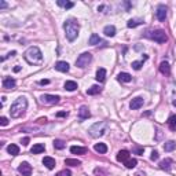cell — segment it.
Listing matches in <instances>:
<instances>
[{
    "label": "cell",
    "mask_w": 176,
    "mask_h": 176,
    "mask_svg": "<svg viewBox=\"0 0 176 176\" xmlns=\"http://www.w3.org/2000/svg\"><path fill=\"white\" fill-rule=\"evenodd\" d=\"M136 176H142V175H140V174H138V175H136Z\"/></svg>",
    "instance_id": "cell-47"
},
{
    "label": "cell",
    "mask_w": 176,
    "mask_h": 176,
    "mask_svg": "<svg viewBox=\"0 0 176 176\" xmlns=\"http://www.w3.org/2000/svg\"><path fill=\"white\" fill-rule=\"evenodd\" d=\"M56 176H72V172L69 171V169H63V171H59Z\"/></svg>",
    "instance_id": "cell-36"
},
{
    "label": "cell",
    "mask_w": 176,
    "mask_h": 176,
    "mask_svg": "<svg viewBox=\"0 0 176 176\" xmlns=\"http://www.w3.org/2000/svg\"><path fill=\"white\" fill-rule=\"evenodd\" d=\"M70 153L72 154H85L87 149L85 147H80V146H72L70 147Z\"/></svg>",
    "instance_id": "cell-20"
},
{
    "label": "cell",
    "mask_w": 176,
    "mask_h": 176,
    "mask_svg": "<svg viewBox=\"0 0 176 176\" xmlns=\"http://www.w3.org/2000/svg\"><path fill=\"white\" fill-rule=\"evenodd\" d=\"M20 70H21V66H15L14 68V72H20Z\"/></svg>",
    "instance_id": "cell-45"
},
{
    "label": "cell",
    "mask_w": 176,
    "mask_h": 176,
    "mask_svg": "<svg viewBox=\"0 0 176 176\" xmlns=\"http://www.w3.org/2000/svg\"><path fill=\"white\" fill-rule=\"evenodd\" d=\"M15 80L12 79V77H4L3 79V87H4L6 89H12L15 87Z\"/></svg>",
    "instance_id": "cell-13"
},
{
    "label": "cell",
    "mask_w": 176,
    "mask_h": 176,
    "mask_svg": "<svg viewBox=\"0 0 176 176\" xmlns=\"http://www.w3.org/2000/svg\"><path fill=\"white\" fill-rule=\"evenodd\" d=\"M97 81H99V83H103L105 80H106V69H103V68H101L97 72Z\"/></svg>",
    "instance_id": "cell-19"
},
{
    "label": "cell",
    "mask_w": 176,
    "mask_h": 176,
    "mask_svg": "<svg viewBox=\"0 0 176 176\" xmlns=\"http://www.w3.org/2000/svg\"><path fill=\"white\" fill-rule=\"evenodd\" d=\"M65 164L70 165V166H79V165H81V161L80 160H74V158H66Z\"/></svg>",
    "instance_id": "cell-31"
},
{
    "label": "cell",
    "mask_w": 176,
    "mask_h": 176,
    "mask_svg": "<svg viewBox=\"0 0 176 176\" xmlns=\"http://www.w3.org/2000/svg\"><path fill=\"white\" fill-rule=\"evenodd\" d=\"M92 61V55L89 52H83L81 55L79 56L77 59H76V66L77 68H81V69H84V68H87L88 66V63Z\"/></svg>",
    "instance_id": "cell-6"
},
{
    "label": "cell",
    "mask_w": 176,
    "mask_h": 176,
    "mask_svg": "<svg viewBox=\"0 0 176 176\" xmlns=\"http://www.w3.org/2000/svg\"><path fill=\"white\" fill-rule=\"evenodd\" d=\"M21 143H22L24 146H28V143H29V138H24V139L21 140Z\"/></svg>",
    "instance_id": "cell-41"
},
{
    "label": "cell",
    "mask_w": 176,
    "mask_h": 176,
    "mask_svg": "<svg viewBox=\"0 0 176 176\" xmlns=\"http://www.w3.org/2000/svg\"><path fill=\"white\" fill-rule=\"evenodd\" d=\"M143 103H145V101H143V98L136 97V98H133L132 101H131L129 107L132 109V110H138V109H140V107L143 106Z\"/></svg>",
    "instance_id": "cell-9"
},
{
    "label": "cell",
    "mask_w": 176,
    "mask_h": 176,
    "mask_svg": "<svg viewBox=\"0 0 176 176\" xmlns=\"http://www.w3.org/2000/svg\"><path fill=\"white\" fill-rule=\"evenodd\" d=\"M175 147H176V143L174 140H169V142H166L164 145V150L165 151H172V150H175Z\"/></svg>",
    "instance_id": "cell-32"
},
{
    "label": "cell",
    "mask_w": 176,
    "mask_h": 176,
    "mask_svg": "<svg viewBox=\"0 0 176 176\" xmlns=\"http://www.w3.org/2000/svg\"><path fill=\"white\" fill-rule=\"evenodd\" d=\"M168 125L171 128V131H176V114H172L168 118Z\"/></svg>",
    "instance_id": "cell-30"
},
{
    "label": "cell",
    "mask_w": 176,
    "mask_h": 176,
    "mask_svg": "<svg viewBox=\"0 0 176 176\" xmlns=\"http://www.w3.org/2000/svg\"><path fill=\"white\" fill-rule=\"evenodd\" d=\"M142 66H143V62H142V61H133V62H132V68L135 69V70H139L140 68H142Z\"/></svg>",
    "instance_id": "cell-35"
},
{
    "label": "cell",
    "mask_w": 176,
    "mask_h": 176,
    "mask_svg": "<svg viewBox=\"0 0 176 176\" xmlns=\"http://www.w3.org/2000/svg\"><path fill=\"white\" fill-rule=\"evenodd\" d=\"M103 33L106 34L107 37H113L114 34H116V28H114L113 25H107V26L103 29Z\"/></svg>",
    "instance_id": "cell-22"
},
{
    "label": "cell",
    "mask_w": 176,
    "mask_h": 176,
    "mask_svg": "<svg viewBox=\"0 0 176 176\" xmlns=\"http://www.w3.org/2000/svg\"><path fill=\"white\" fill-rule=\"evenodd\" d=\"M65 89L66 91H76V89H77V83L76 81H66L65 83Z\"/></svg>",
    "instance_id": "cell-28"
},
{
    "label": "cell",
    "mask_w": 176,
    "mask_h": 176,
    "mask_svg": "<svg viewBox=\"0 0 176 176\" xmlns=\"http://www.w3.org/2000/svg\"><path fill=\"white\" fill-rule=\"evenodd\" d=\"M18 172L24 176H30L32 174V166L28 164V162H21L20 166H18Z\"/></svg>",
    "instance_id": "cell-8"
},
{
    "label": "cell",
    "mask_w": 176,
    "mask_h": 176,
    "mask_svg": "<svg viewBox=\"0 0 176 176\" xmlns=\"http://www.w3.org/2000/svg\"><path fill=\"white\" fill-rule=\"evenodd\" d=\"M25 59L30 65H40L43 62V54L37 47H29L24 54Z\"/></svg>",
    "instance_id": "cell-3"
},
{
    "label": "cell",
    "mask_w": 176,
    "mask_h": 176,
    "mask_svg": "<svg viewBox=\"0 0 176 176\" xmlns=\"http://www.w3.org/2000/svg\"><path fill=\"white\" fill-rule=\"evenodd\" d=\"M65 142L63 140H61V139H55L54 140V147L55 149H58V150H62V149H65Z\"/></svg>",
    "instance_id": "cell-33"
},
{
    "label": "cell",
    "mask_w": 176,
    "mask_h": 176,
    "mask_svg": "<svg viewBox=\"0 0 176 176\" xmlns=\"http://www.w3.org/2000/svg\"><path fill=\"white\" fill-rule=\"evenodd\" d=\"M44 145H41V143H37V145H33V147L30 149V153L32 154H40V153L44 151Z\"/></svg>",
    "instance_id": "cell-21"
},
{
    "label": "cell",
    "mask_w": 176,
    "mask_h": 176,
    "mask_svg": "<svg viewBox=\"0 0 176 176\" xmlns=\"http://www.w3.org/2000/svg\"><path fill=\"white\" fill-rule=\"evenodd\" d=\"M156 15H157V18H158V21H165V18H166V7L165 6H158L157 7V11H156Z\"/></svg>",
    "instance_id": "cell-10"
},
{
    "label": "cell",
    "mask_w": 176,
    "mask_h": 176,
    "mask_svg": "<svg viewBox=\"0 0 176 176\" xmlns=\"http://www.w3.org/2000/svg\"><path fill=\"white\" fill-rule=\"evenodd\" d=\"M172 164H174V160H172V158H165L164 161L160 162V168L164 169V171H169Z\"/></svg>",
    "instance_id": "cell-16"
},
{
    "label": "cell",
    "mask_w": 176,
    "mask_h": 176,
    "mask_svg": "<svg viewBox=\"0 0 176 176\" xmlns=\"http://www.w3.org/2000/svg\"><path fill=\"white\" fill-rule=\"evenodd\" d=\"M48 83H50L48 80H41V81H40V84H41V85H44V84H48Z\"/></svg>",
    "instance_id": "cell-44"
},
{
    "label": "cell",
    "mask_w": 176,
    "mask_h": 176,
    "mask_svg": "<svg viewBox=\"0 0 176 176\" xmlns=\"http://www.w3.org/2000/svg\"><path fill=\"white\" fill-rule=\"evenodd\" d=\"M95 151L97 153H101V154H105V153L107 151V146L105 145V143H97V145L94 146Z\"/></svg>",
    "instance_id": "cell-24"
},
{
    "label": "cell",
    "mask_w": 176,
    "mask_h": 176,
    "mask_svg": "<svg viewBox=\"0 0 176 176\" xmlns=\"http://www.w3.org/2000/svg\"><path fill=\"white\" fill-rule=\"evenodd\" d=\"M7 7V3L6 2H0V8H6Z\"/></svg>",
    "instance_id": "cell-42"
},
{
    "label": "cell",
    "mask_w": 176,
    "mask_h": 176,
    "mask_svg": "<svg viewBox=\"0 0 176 176\" xmlns=\"http://www.w3.org/2000/svg\"><path fill=\"white\" fill-rule=\"evenodd\" d=\"M59 97L58 95H50V94H44L41 95V102L44 105H55L59 102Z\"/></svg>",
    "instance_id": "cell-7"
},
{
    "label": "cell",
    "mask_w": 176,
    "mask_h": 176,
    "mask_svg": "<svg viewBox=\"0 0 176 176\" xmlns=\"http://www.w3.org/2000/svg\"><path fill=\"white\" fill-rule=\"evenodd\" d=\"M28 107V101L25 97H20L14 103L11 105V109H10V114L12 118H20L25 114V110Z\"/></svg>",
    "instance_id": "cell-1"
},
{
    "label": "cell",
    "mask_w": 176,
    "mask_h": 176,
    "mask_svg": "<svg viewBox=\"0 0 176 176\" xmlns=\"http://www.w3.org/2000/svg\"><path fill=\"white\" fill-rule=\"evenodd\" d=\"M55 69L58 70V72L66 73V72H69V63H68V62H65V61H59V62H56Z\"/></svg>",
    "instance_id": "cell-14"
},
{
    "label": "cell",
    "mask_w": 176,
    "mask_h": 176,
    "mask_svg": "<svg viewBox=\"0 0 176 176\" xmlns=\"http://www.w3.org/2000/svg\"><path fill=\"white\" fill-rule=\"evenodd\" d=\"M146 36H147V37H150L151 40L157 41V43H160V44L165 43V41L168 40V36H166L165 30H162V29H156L154 32H149V33H147Z\"/></svg>",
    "instance_id": "cell-5"
},
{
    "label": "cell",
    "mask_w": 176,
    "mask_h": 176,
    "mask_svg": "<svg viewBox=\"0 0 176 176\" xmlns=\"http://www.w3.org/2000/svg\"><path fill=\"white\" fill-rule=\"evenodd\" d=\"M143 24V20H139V18H135V20H129L127 22V26L128 28H136L139 25Z\"/></svg>",
    "instance_id": "cell-25"
},
{
    "label": "cell",
    "mask_w": 176,
    "mask_h": 176,
    "mask_svg": "<svg viewBox=\"0 0 176 176\" xmlns=\"http://www.w3.org/2000/svg\"><path fill=\"white\" fill-rule=\"evenodd\" d=\"M7 151L10 153L11 156H18L20 154V147L17 145H10V146H7Z\"/></svg>",
    "instance_id": "cell-26"
},
{
    "label": "cell",
    "mask_w": 176,
    "mask_h": 176,
    "mask_svg": "<svg viewBox=\"0 0 176 176\" xmlns=\"http://www.w3.org/2000/svg\"><path fill=\"white\" fill-rule=\"evenodd\" d=\"M63 29H65V34H66V37H68V40L74 41L79 36L80 25L76 20H68L63 24Z\"/></svg>",
    "instance_id": "cell-2"
},
{
    "label": "cell",
    "mask_w": 176,
    "mask_h": 176,
    "mask_svg": "<svg viewBox=\"0 0 176 176\" xmlns=\"http://www.w3.org/2000/svg\"><path fill=\"white\" fill-rule=\"evenodd\" d=\"M129 160V151L128 150H120L117 153V161L120 162H127Z\"/></svg>",
    "instance_id": "cell-12"
},
{
    "label": "cell",
    "mask_w": 176,
    "mask_h": 176,
    "mask_svg": "<svg viewBox=\"0 0 176 176\" xmlns=\"http://www.w3.org/2000/svg\"><path fill=\"white\" fill-rule=\"evenodd\" d=\"M8 124V120L6 117H0V125L2 127H6Z\"/></svg>",
    "instance_id": "cell-38"
},
{
    "label": "cell",
    "mask_w": 176,
    "mask_h": 176,
    "mask_svg": "<svg viewBox=\"0 0 176 176\" xmlns=\"http://www.w3.org/2000/svg\"><path fill=\"white\" fill-rule=\"evenodd\" d=\"M133 151H135L136 154L142 156V154H143V151H145V149H143V147H135V149H133Z\"/></svg>",
    "instance_id": "cell-39"
},
{
    "label": "cell",
    "mask_w": 176,
    "mask_h": 176,
    "mask_svg": "<svg viewBox=\"0 0 176 176\" xmlns=\"http://www.w3.org/2000/svg\"><path fill=\"white\" fill-rule=\"evenodd\" d=\"M150 158H151V161H157V160H158V151L153 150V151H151V156H150Z\"/></svg>",
    "instance_id": "cell-37"
},
{
    "label": "cell",
    "mask_w": 176,
    "mask_h": 176,
    "mask_svg": "<svg viewBox=\"0 0 176 176\" xmlns=\"http://www.w3.org/2000/svg\"><path fill=\"white\" fill-rule=\"evenodd\" d=\"M56 4L59 6V7H63V8H66V10H68V8H72V7H74V3L73 2H68V0H58V2H56Z\"/></svg>",
    "instance_id": "cell-23"
},
{
    "label": "cell",
    "mask_w": 176,
    "mask_h": 176,
    "mask_svg": "<svg viewBox=\"0 0 176 176\" xmlns=\"http://www.w3.org/2000/svg\"><path fill=\"white\" fill-rule=\"evenodd\" d=\"M68 116V111H58L56 113V117H66Z\"/></svg>",
    "instance_id": "cell-40"
},
{
    "label": "cell",
    "mask_w": 176,
    "mask_h": 176,
    "mask_svg": "<svg viewBox=\"0 0 176 176\" xmlns=\"http://www.w3.org/2000/svg\"><path fill=\"white\" fill-rule=\"evenodd\" d=\"M91 117V113H89V109L87 106H81L79 110V118L80 120H87V118Z\"/></svg>",
    "instance_id": "cell-11"
},
{
    "label": "cell",
    "mask_w": 176,
    "mask_h": 176,
    "mask_svg": "<svg viewBox=\"0 0 176 176\" xmlns=\"http://www.w3.org/2000/svg\"><path fill=\"white\" fill-rule=\"evenodd\" d=\"M160 72H161L162 74H169V73H171V66H169V63L162 61V62L160 63Z\"/></svg>",
    "instance_id": "cell-17"
},
{
    "label": "cell",
    "mask_w": 176,
    "mask_h": 176,
    "mask_svg": "<svg viewBox=\"0 0 176 176\" xmlns=\"http://www.w3.org/2000/svg\"><path fill=\"white\" fill-rule=\"evenodd\" d=\"M37 121H39V123H46V121H47V118H46V117H41V118H39V120H37Z\"/></svg>",
    "instance_id": "cell-43"
},
{
    "label": "cell",
    "mask_w": 176,
    "mask_h": 176,
    "mask_svg": "<svg viewBox=\"0 0 176 176\" xmlns=\"http://www.w3.org/2000/svg\"><path fill=\"white\" fill-rule=\"evenodd\" d=\"M124 164H125V166H127V168L128 169H132V168H135V166H136V164H138V161H136V160L135 158H132V160H128V161L127 162H124Z\"/></svg>",
    "instance_id": "cell-34"
},
{
    "label": "cell",
    "mask_w": 176,
    "mask_h": 176,
    "mask_svg": "<svg viewBox=\"0 0 176 176\" xmlns=\"http://www.w3.org/2000/svg\"><path fill=\"white\" fill-rule=\"evenodd\" d=\"M106 128H107V124L105 123V121H101V123L94 124V125L89 128V133H91V136H94V138H99L106 132Z\"/></svg>",
    "instance_id": "cell-4"
},
{
    "label": "cell",
    "mask_w": 176,
    "mask_h": 176,
    "mask_svg": "<svg viewBox=\"0 0 176 176\" xmlns=\"http://www.w3.org/2000/svg\"><path fill=\"white\" fill-rule=\"evenodd\" d=\"M101 41H102L101 37H99L97 33H92L91 37H89V44H91V46H97V44H99Z\"/></svg>",
    "instance_id": "cell-29"
},
{
    "label": "cell",
    "mask_w": 176,
    "mask_h": 176,
    "mask_svg": "<svg viewBox=\"0 0 176 176\" xmlns=\"http://www.w3.org/2000/svg\"><path fill=\"white\" fill-rule=\"evenodd\" d=\"M101 91H102V88L99 87V85H92L91 88L87 89V94L88 95H98V94H101Z\"/></svg>",
    "instance_id": "cell-27"
},
{
    "label": "cell",
    "mask_w": 176,
    "mask_h": 176,
    "mask_svg": "<svg viewBox=\"0 0 176 176\" xmlns=\"http://www.w3.org/2000/svg\"><path fill=\"white\" fill-rule=\"evenodd\" d=\"M43 164L46 165L48 169H54L55 168V160H54L52 157H44Z\"/></svg>",
    "instance_id": "cell-18"
},
{
    "label": "cell",
    "mask_w": 176,
    "mask_h": 176,
    "mask_svg": "<svg viewBox=\"0 0 176 176\" xmlns=\"http://www.w3.org/2000/svg\"><path fill=\"white\" fill-rule=\"evenodd\" d=\"M174 106H176V101H174Z\"/></svg>",
    "instance_id": "cell-46"
},
{
    "label": "cell",
    "mask_w": 176,
    "mask_h": 176,
    "mask_svg": "<svg viewBox=\"0 0 176 176\" xmlns=\"http://www.w3.org/2000/svg\"><path fill=\"white\" fill-rule=\"evenodd\" d=\"M117 79H118V81H121V83H129V81H132V76H131L129 73H125V72H121L120 74L117 76Z\"/></svg>",
    "instance_id": "cell-15"
}]
</instances>
